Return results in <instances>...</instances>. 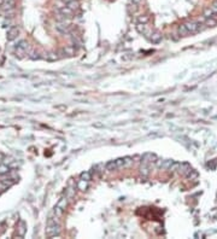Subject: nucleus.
<instances>
[{
  "instance_id": "obj_1",
  "label": "nucleus",
  "mask_w": 217,
  "mask_h": 239,
  "mask_svg": "<svg viewBox=\"0 0 217 239\" xmlns=\"http://www.w3.org/2000/svg\"><path fill=\"white\" fill-rule=\"evenodd\" d=\"M46 234L47 237H58L60 234V227L56 219H50L47 222V227H46Z\"/></svg>"
},
{
  "instance_id": "obj_2",
  "label": "nucleus",
  "mask_w": 217,
  "mask_h": 239,
  "mask_svg": "<svg viewBox=\"0 0 217 239\" xmlns=\"http://www.w3.org/2000/svg\"><path fill=\"white\" fill-rule=\"evenodd\" d=\"M128 159H129V157H124V158H118V159H115V161H110L109 163H106L105 168H106V170H109V172L117 170L119 168L124 167V165L129 162Z\"/></svg>"
},
{
  "instance_id": "obj_3",
  "label": "nucleus",
  "mask_w": 217,
  "mask_h": 239,
  "mask_svg": "<svg viewBox=\"0 0 217 239\" xmlns=\"http://www.w3.org/2000/svg\"><path fill=\"white\" fill-rule=\"evenodd\" d=\"M66 205H68V199H66V197L60 198L59 202L57 203V205L54 207V215H56V218H60L63 215Z\"/></svg>"
},
{
  "instance_id": "obj_4",
  "label": "nucleus",
  "mask_w": 217,
  "mask_h": 239,
  "mask_svg": "<svg viewBox=\"0 0 217 239\" xmlns=\"http://www.w3.org/2000/svg\"><path fill=\"white\" fill-rule=\"evenodd\" d=\"M28 47H29V45H28V42H27L25 40L20 41V42L17 44V46H16V56H18V58H22L23 55L27 53Z\"/></svg>"
},
{
  "instance_id": "obj_5",
  "label": "nucleus",
  "mask_w": 217,
  "mask_h": 239,
  "mask_svg": "<svg viewBox=\"0 0 217 239\" xmlns=\"http://www.w3.org/2000/svg\"><path fill=\"white\" fill-rule=\"evenodd\" d=\"M188 32V34H193V33H197L199 30H201V23H198V22H187L183 24Z\"/></svg>"
},
{
  "instance_id": "obj_6",
  "label": "nucleus",
  "mask_w": 217,
  "mask_h": 239,
  "mask_svg": "<svg viewBox=\"0 0 217 239\" xmlns=\"http://www.w3.org/2000/svg\"><path fill=\"white\" fill-rule=\"evenodd\" d=\"M15 6V0H2L0 4V9L2 11H12Z\"/></svg>"
},
{
  "instance_id": "obj_7",
  "label": "nucleus",
  "mask_w": 217,
  "mask_h": 239,
  "mask_svg": "<svg viewBox=\"0 0 217 239\" xmlns=\"http://www.w3.org/2000/svg\"><path fill=\"white\" fill-rule=\"evenodd\" d=\"M18 34H20V29H18L17 27H12V28H10V29L7 30L6 38H7L9 41H13L15 39H17Z\"/></svg>"
},
{
  "instance_id": "obj_8",
  "label": "nucleus",
  "mask_w": 217,
  "mask_h": 239,
  "mask_svg": "<svg viewBox=\"0 0 217 239\" xmlns=\"http://www.w3.org/2000/svg\"><path fill=\"white\" fill-rule=\"evenodd\" d=\"M56 28H57V30L60 32L62 34H68V33H70V25L69 24H66L65 22H60L58 23L57 25H56Z\"/></svg>"
},
{
  "instance_id": "obj_9",
  "label": "nucleus",
  "mask_w": 217,
  "mask_h": 239,
  "mask_svg": "<svg viewBox=\"0 0 217 239\" xmlns=\"http://www.w3.org/2000/svg\"><path fill=\"white\" fill-rule=\"evenodd\" d=\"M157 161V157H156V155H153V154H145L144 155V157H142V164H151L152 162H156Z\"/></svg>"
},
{
  "instance_id": "obj_10",
  "label": "nucleus",
  "mask_w": 217,
  "mask_h": 239,
  "mask_svg": "<svg viewBox=\"0 0 217 239\" xmlns=\"http://www.w3.org/2000/svg\"><path fill=\"white\" fill-rule=\"evenodd\" d=\"M25 232H27V223H25L23 220H21L18 226H17V234H18L20 237H24Z\"/></svg>"
},
{
  "instance_id": "obj_11",
  "label": "nucleus",
  "mask_w": 217,
  "mask_h": 239,
  "mask_svg": "<svg viewBox=\"0 0 217 239\" xmlns=\"http://www.w3.org/2000/svg\"><path fill=\"white\" fill-rule=\"evenodd\" d=\"M137 30H138L140 34H142V35H148V28L146 27V23H138V25H137Z\"/></svg>"
},
{
  "instance_id": "obj_12",
  "label": "nucleus",
  "mask_w": 217,
  "mask_h": 239,
  "mask_svg": "<svg viewBox=\"0 0 217 239\" xmlns=\"http://www.w3.org/2000/svg\"><path fill=\"white\" fill-rule=\"evenodd\" d=\"M150 40H151V42H153V44H158V42L162 41V34H160L159 32H155V33L151 34Z\"/></svg>"
},
{
  "instance_id": "obj_13",
  "label": "nucleus",
  "mask_w": 217,
  "mask_h": 239,
  "mask_svg": "<svg viewBox=\"0 0 217 239\" xmlns=\"http://www.w3.org/2000/svg\"><path fill=\"white\" fill-rule=\"evenodd\" d=\"M66 6H68L70 10L76 11V10H79L80 2L77 1V0H70V1H68V2H66Z\"/></svg>"
},
{
  "instance_id": "obj_14",
  "label": "nucleus",
  "mask_w": 217,
  "mask_h": 239,
  "mask_svg": "<svg viewBox=\"0 0 217 239\" xmlns=\"http://www.w3.org/2000/svg\"><path fill=\"white\" fill-rule=\"evenodd\" d=\"M10 173V167L6 163H1L0 164V175H6Z\"/></svg>"
},
{
  "instance_id": "obj_15",
  "label": "nucleus",
  "mask_w": 217,
  "mask_h": 239,
  "mask_svg": "<svg viewBox=\"0 0 217 239\" xmlns=\"http://www.w3.org/2000/svg\"><path fill=\"white\" fill-rule=\"evenodd\" d=\"M63 53H65L66 56H73L75 53V47L73 46H66L63 48Z\"/></svg>"
},
{
  "instance_id": "obj_16",
  "label": "nucleus",
  "mask_w": 217,
  "mask_h": 239,
  "mask_svg": "<svg viewBox=\"0 0 217 239\" xmlns=\"http://www.w3.org/2000/svg\"><path fill=\"white\" fill-rule=\"evenodd\" d=\"M91 178H92V175H91L89 172H83V173L80 175V180H83V181H89Z\"/></svg>"
},
{
  "instance_id": "obj_17",
  "label": "nucleus",
  "mask_w": 217,
  "mask_h": 239,
  "mask_svg": "<svg viewBox=\"0 0 217 239\" xmlns=\"http://www.w3.org/2000/svg\"><path fill=\"white\" fill-rule=\"evenodd\" d=\"M87 184H88V181H83V180H80L79 185H77L79 190H82V191H84V190L87 188Z\"/></svg>"
},
{
  "instance_id": "obj_18",
  "label": "nucleus",
  "mask_w": 217,
  "mask_h": 239,
  "mask_svg": "<svg viewBox=\"0 0 217 239\" xmlns=\"http://www.w3.org/2000/svg\"><path fill=\"white\" fill-rule=\"evenodd\" d=\"M138 22L139 23H147L148 22V17L147 16H139Z\"/></svg>"
},
{
  "instance_id": "obj_19",
  "label": "nucleus",
  "mask_w": 217,
  "mask_h": 239,
  "mask_svg": "<svg viewBox=\"0 0 217 239\" xmlns=\"http://www.w3.org/2000/svg\"><path fill=\"white\" fill-rule=\"evenodd\" d=\"M142 0H132V2L134 4V5H138V4H140Z\"/></svg>"
},
{
  "instance_id": "obj_20",
  "label": "nucleus",
  "mask_w": 217,
  "mask_h": 239,
  "mask_svg": "<svg viewBox=\"0 0 217 239\" xmlns=\"http://www.w3.org/2000/svg\"><path fill=\"white\" fill-rule=\"evenodd\" d=\"M63 1H65V4H66V2H68V1H70V0H63Z\"/></svg>"
}]
</instances>
